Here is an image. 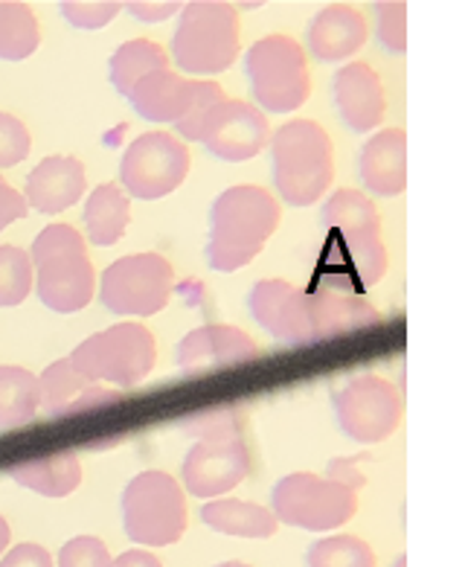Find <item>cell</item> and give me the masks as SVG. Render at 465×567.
I'll return each instance as SVG.
<instances>
[{
  "instance_id": "obj_8",
  "label": "cell",
  "mask_w": 465,
  "mask_h": 567,
  "mask_svg": "<svg viewBox=\"0 0 465 567\" xmlns=\"http://www.w3.org/2000/svg\"><path fill=\"white\" fill-rule=\"evenodd\" d=\"M155 358V334L140 323H116L79 343L68 361L96 384L134 388L152 373Z\"/></svg>"
},
{
  "instance_id": "obj_16",
  "label": "cell",
  "mask_w": 465,
  "mask_h": 567,
  "mask_svg": "<svg viewBox=\"0 0 465 567\" xmlns=\"http://www.w3.org/2000/svg\"><path fill=\"white\" fill-rule=\"evenodd\" d=\"M250 474V454L245 440L239 443H195L186 454L180 477L189 495L216 497L236 489Z\"/></svg>"
},
{
  "instance_id": "obj_25",
  "label": "cell",
  "mask_w": 465,
  "mask_h": 567,
  "mask_svg": "<svg viewBox=\"0 0 465 567\" xmlns=\"http://www.w3.org/2000/svg\"><path fill=\"white\" fill-rule=\"evenodd\" d=\"M132 221V202L116 184H100L85 202V230L96 248H111L123 239Z\"/></svg>"
},
{
  "instance_id": "obj_33",
  "label": "cell",
  "mask_w": 465,
  "mask_h": 567,
  "mask_svg": "<svg viewBox=\"0 0 465 567\" xmlns=\"http://www.w3.org/2000/svg\"><path fill=\"white\" fill-rule=\"evenodd\" d=\"M123 3H116V0H68L62 3V16L76 30H100L114 21Z\"/></svg>"
},
{
  "instance_id": "obj_34",
  "label": "cell",
  "mask_w": 465,
  "mask_h": 567,
  "mask_svg": "<svg viewBox=\"0 0 465 567\" xmlns=\"http://www.w3.org/2000/svg\"><path fill=\"white\" fill-rule=\"evenodd\" d=\"M108 547L96 536H76L70 538L59 550V567H111Z\"/></svg>"
},
{
  "instance_id": "obj_29",
  "label": "cell",
  "mask_w": 465,
  "mask_h": 567,
  "mask_svg": "<svg viewBox=\"0 0 465 567\" xmlns=\"http://www.w3.org/2000/svg\"><path fill=\"white\" fill-rule=\"evenodd\" d=\"M184 431L198 443H239L245 440V411L236 404L204 408L184 420Z\"/></svg>"
},
{
  "instance_id": "obj_39",
  "label": "cell",
  "mask_w": 465,
  "mask_h": 567,
  "mask_svg": "<svg viewBox=\"0 0 465 567\" xmlns=\"http://www.w3.org/2000/svg\"><path fill=\"white\" fill-rule=\"evenodd\" d=\"M27 210H30V207H27V198L0 178V230H7L12 221L27 216Z\"/></svg>"
},
{
  "instance_id": "obj_11",
  "label": "cell",
  "mask_w": 465,
  "mask_h": 567,
  "mask_svg": "<svg viewBox=\"0 0 465 567\" xmlns=\"http://www.w3.org/2000/svg\"><path fill=\"white\" fill-rule=\"evenodd\" d=\"M320 218H323V227L343 239L361 282L364 286L381 282L388 271V250L381 241V218L375 204L358 189H338L326 202Z\"/></svg>"
},
{
  "instance_id": "obj_17",
  "label": "cell",
  "mask_w": 465,
  "mask_h": 567,
  "mask_svg": "<svg viewBox=\"0 0 465 567\" xmlns=\"http://www.w3.org/2000/svg\"><path fill=\"white\" fill-rule=\"evenodd\" d=\"M334 91V109L341 114L343 125L349 132H372L384 123L388 114V96L381 76L372 71L370 64L352 62L334 73L332 82Z\"/></svg>"
},
{
  "instance_id": "obj_7",
  "label": "cell",
  "mask_w": 465,
  "mask_h": 567,
  "mask_svg": "<svg viewBox=\"0 0 465 567\" xmlns=\"http://www.w3.org/2000/svg\"><path fill=\"white\" fill-rule=\"evenodd\" d=\"M245 73L256 105L273 114H291L311 96L306 53L288 35H268L256 41L245 53Z\"/></svg>"
},
{
  "instance_id": "obj_24",
  "label": "cell",
  "mask_w": 465,
  "mask_h": 567,
  "mask_svg": "<svg viewBox=\"0 0 465 567\" xmlns=\"http://www.w3.org/2000/svg\"><path fill=\"white\" fill-rule=\"evenodd\" d=\"M202 520L216 533L239 538H271L279 527L271 509L250 504V501H239V497H221V501L204 504Z\"/></svg>"
},
{
  "instance_id": "obj_28",
  "label": "cell",
  "mask_w": 465,
  "mask_h": 567,
  "mask_svg": "<svg viewBox=\"0 0 465 567\" xmlns=\"http://www.w3.org/2000/svg\"><path fill=\"white\" fill-rule=\"evenodd\" d=\"M169 68V55L155 41H128L123 48L111 55V85L116 87V94H128L137 79H143L152 71H163Z\"/></svg>"
},
{
  "instance_id": "obj_10",
  "label": "cell",
  "mask_w": 465,
  "mask_h": 567,
  "mask_svg": "<svg viewBox=\"0 0 465 567\" xmlns=\"http://www.w3.org/2000/svg\"><path fill=\"white\" fill-rule=\"evenodd\" d=\"M175 271L161 254H134L111 262L102 274V306L116 318H152L169 303Z\"/></svg>"
},
{
  "instance_id": "obj_22",
  "label": "cell",
  "mask_w": 465,
  "mask_h": 567,
  "mask_svg": "<svg viewBox=\"0 0 465 567\" xmlns=\"http://www.w3.org/2000/svg\"><path fill=\"white\" fill-rule=\"evenodd\" d=\"M306 39H309V50L318 62H343L364 48L366 21L355 7L332 3L311 18Z\"/></svg>"
},
{
  "instance_id": "obj_6",
  "label": "cell",
  "mask_w": 465,
  "mask_h": 567,
  "mask_svg": "<svg viewBox=\"0 0 465 567\" xmlns=\"http://www.w3.org/2000/svg\"><path fill=\"white\" fill-rule=\"evenodd\" d=\"M189 513L178 481L166 472H143L123 492L125 536L143 547H166L184 538Z\"/></svg>"
},
{
  "instance_id": "obj_19",
  "label": "cell",
  "mask_w": 465,
  "mask_h": 567,
  "mask_svg": "<svg viewBox=\"0 0 465 567\" xmlns=\"http://www.w3.org/2000/svg\"><path fill=\"white\" fill-rule=\"evenodd\" d=\"M195 87L198 82H186L175 71L163 68V71H152L137 79V85L125 94V100L132 102V109L148 123L178 125L193 111Z\"/></svg>"
},
{
  "instance_id": "obj_41",
  "label": "cell",
  "mask_w": 465,
  "mask_h": 567,
  "mask_svg": "<svg viewBox=\"0 0 465 567\" xmlns=\"http://www.w3.org/2000/svg\"><path fill=\"white\" fill-rule=\"evenodd\" d=\"M111 567H163V561L157 559L155 553L128 550L123 556H116V561Z\"/></svg>"
},
{
  "instance_id": "obj_13",
  "label": "cell",
  "mask_w": 465,
  "mask_h": 567,
  "mask_svg": "<svg viewBox=\"0 0 465 567\" xmlns=\"http://www.w3.org/2000/svg\"><path fill=\"white\" fill-rule=\"evenodd\" d=\"M332 404L343 434L361 445L384 443L402 422V399L379 375L352 379L334 393Z\"/></svg>"
},
{
  "instance_id": "obj_30",
  "label": "cell",
  "mask_w": 465,
  "mask_h": 567,
  "mask_svg": "<svg viewBox=\"0 0 465 567\" xmlns=\"http://www.w3.org/2000/svg\"><path fill=\"white\" fill-rule=\"evenodd\" d=\"M309 567H375V553L358 536L320 538L306 553Z\"/></svg>"
},
{
  "instance_id": "obj_36",
  "label": "cell",
  "mask_w": 465,
  "mask_h": 567,
  "mask_svg": "<svg viewBox=\"0 0 465 567\" xmlns=\"http://www.w3.org/2000/svg\"><path fill=\"white\" fill-rule=\"evenodd\" d=\"M221 100H225V91H221V85H216V82H198V87H195L193 111L186 114L184 123L175 125V132H178L180 137H186V141H198V134H202V125H204V120H207L209 109H213V105H218Z\"/></svg>"
},
{
  "instance_id": "obj_37",
  "label": "cell",
  "mask_w": 465,
  "mask_h": 567,
  "mask_svg": "<svg viewBox=\"0 0 465 567\" xmlns=\"http://www.w3.org/2000/svg\"><path fill=\"white\" fill-rule=\"evenodd\" d=\"M0 567H53V559L41 544L23 542L0 559Z\"/></svg>"
},
{
  "instance_id": "obj_3",
  "label": "cell",
  "mask_w": 465,
  "mask_h": 567,
  "mask_svg": "<svg viewBox=\"0 0 465 567\" xmlns=\"http://www.w3.org/2000/svg\"><path fill=\"white\" fill-rule=\"evenodd\" d=\"M271 169L279 198L311 207L334 181V146L314 120H291L271 137Z\"/></svg>"
},
{
  "instance_id": "obj_42",
  "label": "cell",
  "mask_w": 465,
  "mask_h": 567,
  "mask_svg": "<svg viewBox=\"0 0 465 567\" xmlns=\"http://www.w3.org/2000/svg\"><path fill=\"white\" fill-rule=\"evenodd\" d=\"M7 544H9V524H7V518L0 515V553L7 550Z\"/></svg>"
},
{
  "instance_id": "obj_18",
  "label": "cell",
  "mask_w": 465,
  "mask_h": 567,
  "mask_svg": "<svg viewBox=\"0 0 465 567\" xmlns=\"http://www.w3.org/2000/svg\"><path fill=\"white\" fill-rule=\"evenodd\" d=\"M114 402H120V393L102 388V384L79 373L68 358L50 364L39 375V408H44L55 420L73 416V413L100 411V408Z\"/></svg>"
},
{
  "instance_id": "obj_5",
  "label": "cell",
  "mask_w": 465,
  "mask_h": 567,
  "mask_svg": "<svg viewBox=\"0 0 465 567\" xmlns=\"http://www.w3.org/2000/svg\"><path fill=\"white\" fill-rule=\"evenodd\" d=\"M239 12L225 0H195L180 7L172 35V59L184 73H225L239 55Z\"/></svg>"
},
{
  "instance_id": "obj_35",
  "label": "cell",
  "mask_w": 465,
  "mask_h": 567,
  "mask_svg": "<svg viewBox=\"0 0 465 567\" xmlns=\"http://www.w3.org/2000/svg\"><path fill=\"white\" fill-rule=\"evenodd\" d=\"M30 128L18 117H12V114L0 111V169L21 164L23 157L30 155Z\"/></svg>"
},
{
  "instance_id": "obj_9",
  "label": "cell",
  "mask_w": 465,
  "mask_h": 567,
  "mask_svg": "<svg viewBox=\"0 0 465 567\" xmlns=\"http://www.w3.org/2000/svg\"><path fill=\"white\" fill-rule=\"evenodd\" d=\"M271 504L273 518L288 527L326 533L355 518L358 492L329 477L323 481L311 472H294L273 486Z\"/></svg>"
},
{
  "instance_id": "obj_40",
  "label": "cell",
  "mask_w": 465,
  "mask_h": 567,
  "mask_svg": "<svg viewBox=\"0 0 465 567\" xmlns=\"http://www.w3.org/2000/svg\"><path fill=\"white\" fill-rule=\"evenodd\" d=\"M358 460H334L332 466H329V481L343 483L349 489H361L364 486V477L358 472Z\"/></svg>"
},
{
  "instance_id": "obj_32",
  "label": "cell",
  "mask_w": 465,
  "mask_h": 567,
  "mask_svg": "<svg viewBox=\"0 0 465 567\" xmlns=\"http://www.w3.org/2000/svg\"><path fill=\"white\" fill-rule=\"evenodd\" d=\"M375 16H379L375 32H379L384 50L402 55L407 50V3L404 0H381V3H375Z\"/></svg>"
},
{
  "instance_id": "obj_1",
  "label": "cell",
  "mask_w": 465,
  "mask_h": 567,
  "mask_svg": "<svg viewBox=\"0 0 465 567\" xmlns=\"http://www.w3.org/2000/svg\"><path fill=\"white\" fill-rule=\"evenodd\" d=\"M248 309L265 332L288 347L318 343L379 320L375 309L361 297L309 291L286 280L256 282L248 295Z\"/></svg>"
},
{
  "instance_id": "obj_23",
  "label": "cell",
  "mask_w": 465,
  "mask_h": 567,
  "mask_svg": "<svg viewBox=\"0 0 465 567\" xmlns=\"http://www.w3.org/2000/svg\"><path fill=\"white\" fill-rule=\"evenodd\" d=\"M9 477L23 489L39 492L44 497H64L79 489L82 483V466L73 451H59L50 457L23 460L9 468Z\"/></svg>"
},
{
  "instance_id": "obj_2",
  "label": "cell",
  "mask_w": 465,
  "mask_h": 567,
  "mask_svg": "<svg viewBox=\"0 0 465 567\" xmlns=\"http://www.w3.org/2000/svg\"><path fill=\"white\" fill-rule=\"evenodd\" d=\"M279 204L262 187H230L209 210L207 262L213 271L232 274L262 254L265 241L277 234Z\"/></svg>"
},
{
  "instance_id": "obj_31",
  "label": "cell",
  "mask_w": 465,
  "mask_h": 567,
  "mask_svg": "<svg viewBox=\"0 0 465 567\" xmlns=\"http://www.w3.org/2000/svg\"><path fill=\"white\" fill-rule=\"evenodd\" d=\"M32 291V262L16 245H0V309L21 306Z\"/></svg>"
},
{
  "instance_id": "obj_20",
  "label": "cell",
  "mask_w": 465,
  "mask_h": 567,
  "mask_svg": "<svg viewBox=\"0 0 465 567\" xmlns=\"http://www.w3.org/2000/svg\"><path fill=\"white\" fill-rule=\"evenodd\" d=\"M27 207L55 216L68 210L85 195V166L76 157L50 155L44 157L27 178Z\"/></svg>"
},
{
  "instance_id": "obj_4",
  "label": "cell",
  "mask_w": 465,
  "mask_h": 567,
  "mask_svg": "<svg viewBox=\"0 0 465 567\" xmlns=\"http://www.w3.org/2000/svg\"><path fill=\"white\" fill-rule=\"evenodd\" d=\"M32 271L39 300L59 315L82 311L93 300V265L85 239L70 225L44 227L32 241Z\"/></svg>"
},
{
  "instance_id": "obj_26",
  "label": "cell",
  "mask_w": 465,
  "mask_h": 567,
  "mask_svg": "<svg viewBox=\"0 0 465 567\" xmlns=\"http://www.w3.org/2000/svg\"><path fill=\"white\" fill-rule=\"evenodd\" d=\"M39 411V375L23 367H0V427L32 422Z\"/></svg>"
},
{
  "instance_id": "obj_21",
  "label": "cell",
  "mask_w": 465,
  "mask_h": 567,
  "mask_svg": "<svg viewBox=\"0 0 465 567\" xmlns=\"http://www.w3.org/2000/svg\"><path fill=\"white\" fill-rule=\"evenodd\" d=\"M361 184L379 198H393L407 187V137L402 128L372 134L361 148Z\"/></svg>"
},
{
  "instance_id": "obj_44",
  "label": "cell",
  "mask_w": 465,
  "mask_h": 567,
  "mask_svg": "<svg viewBox=\"0 0 465 567\" xmlns=\"http://www.w3.org/2000/svg\"><path fill=\"white\" fill-rule=\"evenodd\" d=\"M393 567H404V556H399V561H395Z\"/></svg>"
},
{
  "instance_id": "obj_15",
  "label": "cell",
  "mask_w": 465,
  "mask_h": 567,
  "mask_svg": "<svg viewBox=\"0 0 465 567\" xmlns=\"http://www.w3.org/2000/svg\"><path fill=\"white\" fill-rule=\"evenodd\" d=\"M256 355L259 350L248 332H241L239 327H225V323H209V327H198L184 334L175 361L180 373L195 379V375L218 373L227 367L248 364Z\"/></svg>"
},
{
  "instance_id": "obj_43",
  "label": "cell",
  "mask_w": 465,
  "mask_h": 567,
  "mask_svg": "<svg viewBox=\"0 0 465 567\" xmlns=\"http://www.w3.org/2000/svg\"><path fill=\"white\" fill-rule=\"evenodd\" d=\"M216 567H250V565H245V561H225V565H216Z\"/></svg>"
},
{
  "instance_id": "obj_14",
  "label": "cell",
  "mask_w": 465,
  "mask_h": 567,
  "mask_svg": "<svg viewBox=\"0 0 465 567\" xmlns=\"http://www.w3.org/2000/svg\"><path fill=\"white\" fill-rule=\"evenodd\" d=\"M198 143L207 146L209 155L227 164L250 161L271 143V125L262 111L254 109L250 102L221 100L213 105L202 125Z\"/></svg>"
},
{
  "instance_id": "obj_38",
  "label": "cell",
  "mask_w": 465,
  "mask_h": 567,
  "mask_svg": "<svg viewBox=\"0 0 465 567\" xmlns=\"http://www.w3.org/2000/svg\"><path fill=\"white\" fill-rule=\"evenodd\" d=\"M128 12H132L137 21H146V24H157V21H166L172 18L175 12H180V3L178 0H166V3H152V0H132V3H123Z\"/></svg>"
},
{
  "instance_id": "obj_27",
  "label": "cell",
  "mask_w": 465,
  "mask_h": 567,
  "mask_svg": "<svg viewBox=\"0 0 465 567\" xmlns=\"http://www.w3.org/2000/svg\"><path fill=\"white\" fill-rule=\"evenodd\" d=\"M39 21L18 0H0V62H23L39 50Z\"/></svg>"
},
{
  "instance_id": "obj_12",
  "label": "cell",
  "mask_w": 465,
  "mask_h": 567,
  "mask_svg": "<svg viewBox=\"0 0 465 567\" xmlns=\"http://www.w3.org/2000/svg\"><path fill=\"white\" fill-rule=\"evenodd\" d=\"M189 164H193L189 148L178 137L166 132L140 134L137 141L125 148L120 181L140 202H155L184 184Z\"/></svg>"
}]
</instances>
